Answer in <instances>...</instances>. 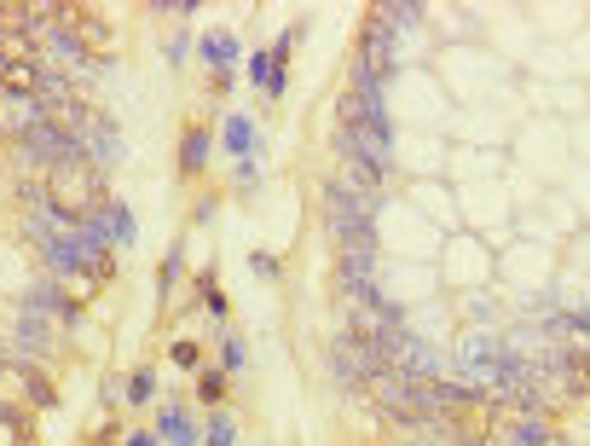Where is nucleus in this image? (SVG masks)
<instances>
[{"instance_id":"f257e3e1","label":"nucleus","mask_w":590,"mask_h":446,"mask_svg":"<svg viewBox=\"0 0 590 446\" xmlns=\"http://www.w3.org/2000/svg\"><path fill=\"white\" fill-rule=\"evenodd\" d=\"M47 209H53V221L64 232H76L81 221H93V215H105V174L93 157H70V163L47 168Z\"/></svg>"},{"instance_id":"f03ea898","label":"nucleus","mask_w":590,"mask_h":446,"mask_svg":"<svg viewBox=\"0 0 590 446\" xmlns=\"http://www.w3.org/2000/svg\"><path fill=\"white\" fill-rule=\"evenodd\" d=\"M376 371H382V360H376L371 342H359L353 331H342L336 342H330V377H336L342 389L359 394V389H365V383L376 377Z\"/></svg>"},{"instance_id":"7ed1b4c3","label":"nucleus","mask_w":590,"mask_h":446,"mask_svg":"<svg viewBox=\"0 0 590 446\" xmlns=\"http://www.w3.org/2000/svg\"><path fill=\"white\" fill-rule=\"evenodd\" d=\"M324 203H330V209H324V221H330V232H336L342 244H376V232H371L376 203L342 192V186H330V197H324Z\"/></svg>"},{"instance_id":"20e7f679","label":"nucleus","mask_w":590,"mask_h":446,"mask_svg":"<svg viewBox=\"0 0 590 446\" xmlns=\"http://www.w3.org/2000/svg\"><path fill=\"white\" fill-rule=\"evenodd\" d=\"M336 151L348 163H365L371 174H388L394 168V134L388 128H336Z\"/></svg>"},{"instance_id":"39448f33","label":"nucleus","mask_w":590,"mask_h":446,"mask_svg":"<svg viewBox=\"0 0 590 446\" xmlns=\"http://www.w3.org/2000/svg\"><path fill=\"white\" fill-rule=\"evenodd\" d=\"M47 122V111L35 105V93H0V134L12 140H29L35 128Z\"/></svg>"},{"instance_id":"423d86ee","label":"nucleus","mask_w":590,"mask_h":446,"mask_svg":"<svg viewBox=\"0 0 590 446\" xmlns=\"http://www.w3.org/2000/svg\"><path fill=\"white\" fill-rule=\"evenodd\" d=\"M64 29L81 41V53H87V58L110 53V29L99 24V12H87V6H64Z\"/></svg>"},{"instance_id":"0eeeda50","label":"nucleus","mask_w":590,"mask_h":446,"mask_svg":"<svg viewBox=\"0 0 590 446\" xmlns=\"http://www.w3.org/2000/svg\"><path fill=\"white\" fill-rule=\"evenodd\" d=\"M6 377H12V383H18V389L29 394V406H53V383H47V377H41V371H35V365H29L24 354L6 365Z\"/></svg>"},{"instance_id":"6e6552de","label":"nucleus","mask_w":590,"mask_h":446,"mask_svg":"<svg viewBox=\"0 0 590 446\" xmlns=\"http://www.w3.org/2000/svg\"><path fill=\"white\" fill-rule=\"evenodd\" d=\"M81 145H93V151H99L93 163H122V134H116L110 122H93V128L81 134Z\"/></svg>"},{"instance_id":"1a4fd4ad","label":"nucleus","mask_w":590,"mask_h":446,"mask_svg":"<svg viewBox=\"0 0 590 446\" xmlns=\"http://www.w3.org/2000/svg\"><path fill=\"white\" fill-rule=\"evenodd\" d=\"M463 365H475V371H492V377H498V342H492V336H463Z\"/></svg>"},{"instance_id":"9d476101","label":"nucleus","mask_w":590,"mask_h":446,"mask_svg":"<svg viewBox=\"0 0 590 446\" xmlns=\"http://www.w3.org/2000/svg\"><path fill=\"white\" fill-rule=\"evenodd\" d=\"M550 441V418H533V412H521L510 423V446H544Z\"/></svg>"},{"instance_id":"9b49d317","label":"nucleus","mask_w":590,"mask_h":446,"mask_svg":"<svg viewBox=\"0 0 590 446\" xmlns=\"http://www.w3.org/2000/svg\"><path fill=\"white\" fill-rule=\"evenodd\" d=\"M203 163H209V134H203V128H186V151H180V168H186V174H197Z\"/></svg>"},{"instance_id":"f8f14e48","label":"nucleus","mask_w":590,"mask_h":446,"mask_svg":"<svg viewBox=\"0 0 590 446\" xmlns=\"http://www.w3.org/2000/svg\"><path fill=\"white\" fill-rule=\"evenodd\" d=\"M203 53L215 58L220 76H226V64H232V53H238V47H232V35H209V41H203Z\"/></svg>"},{"instance_id":"ddd939ff","label":"nucleus","mask_w":590,"mask_h":446,"mask_svg":"<svg viewBox=\"0 0 590 446\" xmlns=\"http://www.w3.org/2000/svg\"><path fill=\"white\" fill-rule=\"evenodd\" d=\"M226 140H232V151H249V145H255V128H249L243 116H232V128H226Z\"/></svg>"},{"instance_id":"4468645a","label":"nucleus","mask_w":590,"mask_h":446,"mask_svg":"<svg viewBox=\"0 0 590 446\" xmlns=\"http://www.w3.org/2000/svg\"><path fill=\"white\" fill-rule=\"evenodd\" d=\"M203 435H209V446H232V435H238V429H232V418H209V429H203Z\"/></svg>"},{"instance_id":"2eb2a0df","label":"nucleus","mask_w":590,"mask_h":446,"mask_svg":"<svg viewBox=\"0 0 590 446\" xmlns=\"http://www.w3.org/2000/svg\"><path fill=\"white\" fill-rule=\"evenodd\" d=\"M197 394H203V400L215 406L220 394H226V377H220V371H203V383H197Z\"/></svg>"},{"instance_id":"dca6fc26","label":"nucleus","mask_w":590,"mask_h":446,"mask_svg":"<svg viewBox=\"0 0 590 446\" xmlns=\"http://www.w3.org/2000/svg\"><path fill=\"white\" fill-rule=\"evenodd\" d=\"M18 441H24V423L12 412H0V446H18Z\"/></svg>"},{"instance_id":"f3484780","label":"nucleus","mask_w":590,"mask_h":446,"mask_svg":"<svg viewBox=\"0 0 590 446\" xmlns=\"http://www.w3.org/2000/svg\"><path fill=\"white\" fill-rule=\"evenodd\" d=\"M174 360H180V365L191 371V365H197V342H180V348H174Z\"/></svg>"},{"instance_id":"a211bd4d","label":"nucleus","mask_w":590,"mask_h":446,"mask_svg":"<svg viewBox=\"0 0 590 446\" xmlns=\"http://www.w3.org/2000/svg\"><path fill=\"white\" fill-rule=\"evenodd\" d=\"M128 394H134V400H151V371H139V377H134V389H128Z\"/></svg>"},{"instance_id":"6ab92c4d","label":"nucleus","mask_w":590,"mask_h":446,"mask_svg":"<svg viewBox=\"0 0 590 446\" xmlns=\"http://www.w3.org/2000/svg\"><path fill=\"white\" fill-rule=\"evenodd\" d=\"M128 446H157V441H151V435H145V429H139V435H134V441H128Z\"/></svg>"},{"instance_id":"aec40b11","label":"nucleus","mask_w":590,"mask_h":446,"mask_svg":"<svg viewBox=\"0 0 590 446\" xmlns=\"http://www.w3.org/2000/svg\"><path fill=\"white\" fill-rule=\"evenodd\" d=\"M0 93H6V87H0Z\"/></svg>"}]
</instances>
